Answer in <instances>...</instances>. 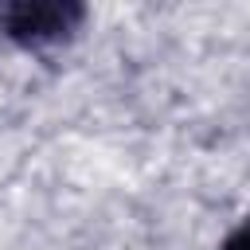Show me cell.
<instances>
[{"instance_id": "obj_1", "label": "cell", "mask_w": 250, "mask_h": 250, "mask_svg": "<svg viewBox=\"0 0 250 250\" xmlns=\"http://www.w3.org/2000/svg\"><path fill=\"white\" fill-rule=\"evenodd\" d=\"M86 23L74 0H0V35L20 51H51L70 43Z\"/></svg>"}, {"instance_id": "obj_2", "label": "cell", "mask_w": 250, "mask_h": 250, "mask_svg": "<svg viewBox=\"0 0 250 250\" xmlns=\"http://www.w3.org/2000/svg\"><path fill=\"white\" fill-rule=\"evenodd\" d=\"M219 250H250V211L223 234V242H219Z\"/></svg>"}]
</instances>
